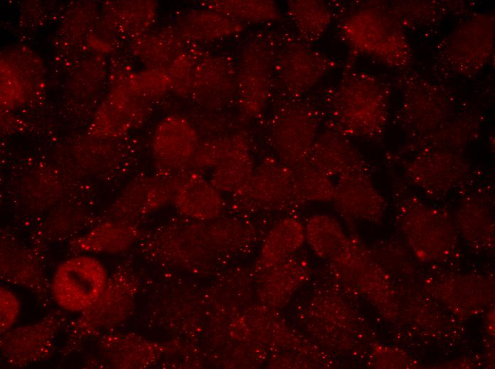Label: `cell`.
Masks as SVG:
<instances>
[{
    "instance_id": "1",
    "label": "cell",
    "mask_w": 495,
    "mask_h": 369,
    "mask_svg": "<svg viewBox=\"0 0 495 369\" xmlns=\"http://www.w3.org/2000/svg\"><path fill=\"white\" fill-rule=\"evenodd\" d=\"M328 111L334 126L329 128L348 138H375L387 123L386 94L375 77L349 73L331 94Z\"/></svg>"
},
{
    "instance_id": "2",
    "label": "cell",
    "mask_w": 495,
    "mask_h": 369,
    "mask_svg": "<svg viewBox=\"0 0 495 369\" xmlns=\"http://www.w3.org/2000/svg\"><path fill=\"white\" fill-rule=\"evenodd\" d=\"M341 31L352 48L384 64L401 67L409 59L401 26L382 9L369 6L355 11L344 20Z\"/></svg>"
},
{
    "instance_id": "3",
    "label": "cell",
    "mask_w": 495,
    "mask_h": 369,
    "mask_svg": "<svg viewBox=\"0 0 495 369\" xmlns=\"http://www.w3.org/2000/svg\"><path fill=\"white\" fill-rule=\"evenodd\" d=\"M319 132L312 105L302 99H283L270 117L268 140L274 156L294 167L307 161Z\"/></svg>"
},
{
    "instance_id": "4",
    "label": "cell",
    "mask_w": 495,
    "mask_h": 369,
    "mask_svg": "<svg viewBox=\"0 0 495 369\" xmlns=\"http://www.w3.org/2000/svg\"><path fill=\"white\" fill-rule=\"evenodd\" d=\"M277 48L262 37L241 48L236 67V101L243 115L257 119L265 111L275 87Z\"/></svg>"
},
{
    "instance_id": "5",
    "label": "cell",
    "mask_w": 495,
    "mask_h": 369,
    "mask_svg": "<svg viewBox=\"0 0 495 369\" xmlns=\"http://www.w3.org/2000/svg\"><path fill=\"white\" fill-rule=\"evenodd\" d=\"M335 67L324 53L299 38H287L275 57V85L284 99H301Z\"/></svg>"
},
{
    "instance_id": "6",
    "label": "cell",
    "mask_w": 495,
    "mask_h": 369,
    "mask_svg": "<svg viewBox=\"0 0 495 369\" xmlns=\"http://www.w3.org/2000/svg\"><path fill=\"white\" fill-rule=\"evenodd\" d=\"M104 265L90 255H78L55 269L50 290L55 303L70 312H85L102 294L107 285Z\"/></svg>"
},
{
    "instance_id": "7",
    "label": "cell",
    "mask_w": 495,
    "mask_h": 369,
    "mask_svg": "<svg viewBox=\"0 0 495 369\" xmlns=\"http://www.w3.org/2000/svg\"><path fill=\"white\" fill-rule=\"evenodd\" d=\"M233 195L257 208L287 210L300 204L293 189L292 167L275 156L264 158Z\"/></svg>"
},
{
    "instance_id": "8",
    "label": "cell",
    "mask_w": 495,
    "mask_h": 369,
    "mask_svg": "<svg viewBox=\"0 0 495 369\" xmlns=\"http://www.w3.org/2000/svg\"><path fill=\"white\" fill-rule=\"evenodd\" d=\"M201 142L196 126L179 115H169L156 125L151 141L159 174L173 177L189 169Z\"/></svg>"
},
{
    "instance_id": "9",
    "label": "cell",
    "mask_w": 495,
    "mask_h": 369,
    "mask_svg": "<svg viewBox=\"0 0 495 369\" xmlns=\"http://www.w3.org/2000/svg\"><path fill=\"white\" fill-rule=\"evenodd\" d=\"M405 175L409 182L428 196H445L462 184L468 172L464 159L447 150L422 151L409 160Z\"/></svg>"
},
{
    "instance_id": "10",
    "label": "cell",
    "mask_w": 495,
    "mask_h": 369,
    "mask_svg": "<svg viewBox=\"0 0 495 369\" xmlns=\"http://www.w3.org/2000/svg\"><path fill=\"white\" fill-rule=\"evenodd\" d=\"M223 194L198 170L190 168L173 176L171 202L190 219L209 221L219 216L225 204Z\"/></svg>"
},
{
    "instance_id": "11",
    "label": "cell",
    "mask_w": 495,
    "mask_h": 369,
    "mask_svg": "<svg viewBox=\"0 0 495 369\" xmlns=\"http://www.w3.org/2000/svg\"><path fill=\"white\" fill-rule=\"evenodd\" d=\"M149 114L148 101L131 88L127 81L117 87L96 115L92 129L96 136L119 138L138 127Z\"/></svg>"
},
{
    "instance_id": "12",
    "label": "cell",
    "mask_w": 495,
    "mask_h": 369,
    "mask_svg": "<svg viewBox=\"0 0 495 369\" xmlns=\"http://www.w3.org/2000/svg\"><path fill=\"white\" fill-rule=\"evenodd\" d=\"M494 21L482 15L467 21L452 34L446 45L448 61L461 72L481 67L491 51Z\"/></svg>"
},
{
    "instance_id": "13",
    "label": "cell",
    "mask_w": 495,
    "mask_h": 369,
    "mask_svg": "<svg viewBox=\"0 0 495 369\" xmlns=\"http://www.w3.org/2000/svg\"><path fill=\"white\" fill-rule=\"evenodd\" d=\"M211 107L223 108L236 100L235 62L228 56L214 55L197 60L191 94Z\"/></svg>"
},
{
    "instance_id": "14",
    "label": "cell",
    "mask_w": 495,
    "mask_h": 369,
    "mask_svg": "<svg viewBox=\"0 0 495 369\" xmlns=\"http://www.w3.org/2000/svg\"><path fill=\"white\" fill-rule=\"evenodd\" d=\"M332 202L344 216L353 219H376L385 209V201L367 170L345 174L335 181Z\"/></svg>"
},
{
    "instance_id": "15",
    "label": "cell",
    "mask_w": 495,
    "mask_h": 369,
    "mask_svg": "<svg viewBox=\"0 0 495 369\" xmlns=\"http://www.w3.org/2000/svg\"><path fill=\"white\" fill-rule=\"evenodd\" d=\"M307 161L332 179L367 170L363 157L348 137L331 128L319 133Z\"/></svg>"
},
{
    "instance_id": "16",
    "label": "cell",
    "mask_w": 495,
    "mask_h": 369,
    "mask_svg": "<svg viewBox=\"0 0 495 369\" xmlns=\"http://www.w3.org/2000/svg\"><path fill=\"white\" fill-rule=\"evenodd\" d=\"M173 177L157 174L134 179L119 194L113 209L117 216L137 217L171 202Z\"/></svg>"
},
{
    "instance_id": "17",
    "label": "cell",
    "mask_w": 495,
    "mask_h": 369,
    "mask_svg": "<svg viewBox=\"0 0 495 369\" xmlns=\"http://www.w3.org/2000/svg\"><path fill=\"white\" fill-rule=\"evenodd\" d=\"M176 25L184 41L197 43L230 39L244 31L242 23L203 6L182 12Z\"/></svg>"
},
{
    "instance_id": "18",
    "label": "cell",
    "mask_w": 495,
    "mask_h": 369,
    "mask_svg": "<svg viewBox=\"0 0 495 369\" xmlns=\"http://www.w3.org/2000/svg\"><path fill=\"white\" fill-rule=\"evenodd\" d=\"M250 143L243 132L233 133L230 144L209 180L222 193H234L250 177L255 167Z\"/></svg>"
},
{
    "instance_id": "19",
    "label": "cell",
    "mask_w": 495,
    "mask_h": 369,
    "mask_svg": "<svg viewBox=\"0 0 495 369\" xmlns=\"http://www.w3.org/2000/svg\"><path fill=\"white\" fill-rule=\"evenodd\" d=\"M285 12L297 38L312 46L324 36L332 21L330 6L321 0L288 1Z\"/></svg>"
},
{
    "instance_id": "20",
    "label": "cell",
    "mask_w": 495,
    "mask_h": 369,
    "mask_svg": "<svg viewBox=\"0 0 495 369\" xmlns=\"http://www.w3.org/2000/svg\"><path fill=\"white\" fill-rule=\"evenodd\" d=\"M305 242L304 226L297 219L285 217L277 222L265 236L260 262L267 268L294 255Z\"/></svg>"
},
{
    "instance_id": "21",
    "label": "cell",
    "mask_w": 495,
    "mask_h": 369,
    "mask_svg": "<svg viewBox=\"0 0 495 369\" xmlns=\"http://www.w3.org/2000/svg\"><path fill=\"white\" fill-rule=\"evenodd\" d=\"M137 238L135 227L128 221L117 219L93 227L74 243L81 251L114 253L128 249Z\"/></svg>"
},
{
    "instance_id": "22",
    "label": "cell",
    "mask_w": 495,
    "mask_h": 369,
    "mask_svg": "<svg viewBox=\"0 0 495 369\" xmlns=\"http://www.w3.org/2000/svg\"><path fill=\"white\" fill-rule=\"evenodd\" d=\"M305 241L313 253L321 259L339 258L350 242L340 224L331 216H312L304 225Z\"/></svg>"
},
{
    "instance_id": "23",
    "label": "cell",
    "mask_w": 495,
    "mask_h": 369,
    "mask_svg": "<svg viewBox=\"0 0 495 369\" xmlns=\"http://www.w3.org/2000/svg\"><path fill=\"white\" fill-rule=\"evenodd\" d=\"M201 6L221 13L243 25L275 23L282 18L277 4L270 0H214L203 1Z\"/></svg>"
},
{
    "instance_id": "24",
    "label": "cell",
    "mask_w": 495,
    "mask_h": 369,
    "mask_svg": "<svg viewBox=\"0 0 495 369\" xmlns=\"http://www.w3.org/2000/svg\"><path fill=\"white\" fill-rule=\"evenodd\" d=\"M44 325L25 326L8 333L4 338L3 348L8 359L18 363L31 361L48 348L52 340V332Z\"/></svg>"
},
{
    "instance_id": "25",
    "label": "cell",
    "mask_w": 495,
    "mask_h": 369,
    "mask_svg": "<svg viewBox=\"0 0 495 369\" xmlns=\"http://www.w3.org/2000/svg\"><path fill=\"white\" fill-rule=\"evenodd\" d=\"M294 196L299 204L332 202L336 184L308 161L292 167Z\"/></svg>"
},
{
    "instance_id": "26",
    "label": "cell",
    "mask_w": 495,
    "mask_h": 369,
    "mask_svg": "<svg viewBox=\"0 0 495 369\" xmlns=\"http://www.w3.org/2000/svg\"><path fill=\"white\" fill-rule=\"evenodd\" d=\"M137 43L139 57L148 61L153 68L165 69L181 51L185 42L175 28L161 30L157 34L146 36Z\"/></svg>"
},
{
    "instance_id": "27",
    "label": "cell",
    "mask_w": 495,
    "mask_h": 369,
    "mask_svg": "<svg viewBox=\"0 0 495 369\" xmlns=\"http://www.w3.org/2000/svg\"><path fill=\"white\" fill-rule=\"evenodd\" d=\"M117 5L115 27L121 33L141 34L156 17V9L152 1H122Z\"/></svg>"
},
{
    "instance_id": "28",
    "label": "cell",
    "mask_w": 495,
    "mask_h": 369,
    "mask_svg": "<svg viewBox=\"0 0 495 369\" xmlns=\"http://www.w3.org/2000/svg\"><path fill=\"white\" fill-rule=\"evenodd\" d=\"M127 82L136 94L147 101L161 97L171 90L166 71L161 68L149 67L132 74Z\"/></svg>"
},
{
    "instance_id": "29",
    "label": "cell",
    "mask_w": 495,
    "mask_h": 369,
    "mask_svg": "<svg viewBox=\"0 0 495 369\" xmlns=\"http://www.w3.org/2000/svg\"><path fill=\"white\" fill-rule=\"evenodd\" d=\"M196 62L184 50L173 59L166 68L171 90L180 95L191 94Z\"/></svg>"
},
{
    "instance_id": "30",
    "label": "cell",
    "mask_w": 495,
    "mask_h": 369,
    "mask_svg": "<svg viewBox=\"0 0 495 369\" xmlns=\"http://www.w3.org/2000/svg\"><path fill=\"white\" fill-rule=\"evenodd\" d=\"M20 311L18 298L10 290L1 287V332L9 331L16 321Z\"/></svg>"
}]
</instances>
